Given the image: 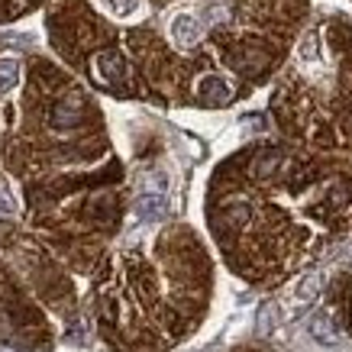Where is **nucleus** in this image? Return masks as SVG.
Here are the masks:
<instances>
[{
    "instance_id": "7",
    "label": "nucleus",
    "mask_w": 352,
    "mask_h": 352,
    "mask_svg": "<svg viewBox=\"0 0 352 352\" xmlns=\"http://www.w3.org/2000/svg\"><path fill=\"white\" fill-rule=\"evenodd\" d=\"M94 68H97V75L104 78V81H120V78H123V55L100 52L97 55V62H94Z\"/></svg>"
},
{
    "instance_id": "14",
    "label": "nucleus",
    "mask_w": 352,
    "mask_h": 352,
    "mask_svg": "<svg viewBox=\"0 0 352 352\" xmlns=\"http://www.w3.org/2000/svg\"><path fill=\"white\" fill-rule=\"evenodd\" d=\"M0 352H13V349H0Z\"/></svg>"
},
{
    "instance_id": "12",
    "label": "nucleus",
    "mask_w": 352,
    "mask_h": 352,
    "mask_svg": "<svg viewBox=\"0 0 352 352\" xmlns=\"http://www.w3.org/2000/svg\"><path fill=\"white\" fill-rule=\"evenodd\" d=\"M278 323V304H265L262 307V314H258V330L262 333H272Z\"/></svg>"
},
{
    "instance_id": "1",
    "label": "nucleus",
    "mask_w": 352,
    "mask_h": 352,
    "mask_svg": "<svg viewBox=\"0 0 352 352\" xmlns=\"http://www.w3.org/2000/svg\"><path fill=\"white\" fill-rule=\"evenodd\" d=\"M168 36L178 49H194V45L204 39V23L197 20L194 13H178L168 26Z\"/></svg>"
},
{
    "instance_id": "5",
    "label": "nucleus",
    "mask_w": 352,
    "mask_h": 352,
    "mask_svg": "<svg viewBox=\"0 0 352 352\" xmlns=\"http://www.w3.org/2000/svg\"><path fill=\"white\" fill-rule=\"evenodd\" d=\"M100 7L113 20H139L146 13V0H100Z\"/></svg>"
},
{
    "instance_id": "3",
    "label": "nucleus",
    "mask_w": 352,
    "mask_h": 352,
    "mask_svg": "<svg viewBox=\"0 0 352 352\" xmlns=\"http://www.w3.org/2000/svg\"><path fill=\"white\" fill-rule=\"evenodd\" d=\"M320 285H323V272H307V275L294 285V291H291V304H294V307L314 304V298L320 294Z\"/></svg>"
},
{
    "instance_id": "13",
    "label": "nucleus",
    "mask_w": 352,
    "mask_h": 352,
    "mask_svg": "<svg viewBox=\"0 0 352 352\" xmlns=\"http://www.w3.org/2000/svg\"><path fill=\"white\" fill-rule=\"evenodd\" d=\"M16 210V201L10 197V191H7V184L0 182V214H13Z\"/></svg>"
},
{
    "instance_id": "11",
    "label": "nucleus",
    "mask_w": 352,
    "mask_h": 352,
    "mask_svg": "<svg viewBox=\"0 0 352 352\" xmlns=\"http://www.w3.org/2000/svg\"><path fill=\"white\" fill-rule=\"evenodd\" d=\"M139 188H142V194H165L168 178H165L162 171H146V175L139 178Z\"/></svg>"
},
{
    "instance_id": "2",
    "label": "nucleus",
    "mask_w": 352,
    "mask_h": 352,
    "mask_svg": "<svg viewBox=\"0 0 352 352\" xmlns=\"http://www.w3.org/2000/svg\"><path fill=\"white\" fill-rule=\"evenodd\" d=\"M197 97L207 100V104H230V100H233V87H230L226 78L207 75V78H201V85H197Z\"/></svg>"
},
{
    "instance_id": "6",
    "label": "nucleus",
    "mask_w": 352,
    "mask_h": 352,
    "mask_svg": "<svg viewBox=\"0 0 352 352\" xmlns=\"http://www.w3.org/2000/svg\"><path fill=\"white\" fill-rule=\"evenodd\" d=\"M168 204H165V194H139L136 197V217L139 220H159L165 217Z\"/></svg>"
},
{
    "instance_id": "10",
    "label": "nucleus",
    "mask_w": 352,
    "mask_h": 352,
    "mask_svg": "<svg viewBox=\"0 0 352 352\" xmlns=\"http://www.w3.org/2000/svg\"><path fill=\"white\" fill-rule=\"evenodd\" d=\"M298 58L304 65H317V62H320V36H317V32H307V36L300 39Z\"/></svg>"
},
{
    "instance_id": "8",
    "label": "nucleus",
    "mask_w": 352,
    "mask_h": 352,
    "mask_svg": "<svg viewBox=\"0 0 352 352\" xmlns=\"http://www.w3.org/2000/svg\"><path fill=\"white\" fill-rule=\"evenodd\" d=\"M310 333H314V340L327 342V346H336V342H340V330L333 327V320L327 314H317V317L310 320Z\"/></svg>"
},
{
    "instance_id": "4",
    "label": "nucleus",
    "mask_w": 352,
    "mask_h": 352,
    "mask_svg": "<svg viewBox=\"0 0 352 352\" xmlns=\"http://www.w3.org/2000/svg\"><path fill=\"white\" fill-rule=\"evenodd\" d=\"M78 120H81V97L68 94L62 104L52 110V126L55 129H68V126H75Z\"/></svg>"
},
{
    "instance_id": "9",
    "label": "nucleus",
    "mask_w": 352,
    "mask_h": 352,
    "mask_svg": "<svg viewBox=\"0 0 352 352\" xmlns=\"http://www.w3.org/2000/svg\"><path fill=\"white\" fill-rule=\"evenodd\" d=\"M20 85V62L16 58H0V97H7Z\"/></svg>"
}]
</instances>
